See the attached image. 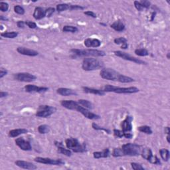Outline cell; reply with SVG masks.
<instances>
[{"instance_id": "obj_1", "label": "cell", "mask_w": 170, "mask_h": 170, "mask_svg": "<svg viewBox=\"0 0 170 170\" xmlns=\"http://www.w3.org/2000/svg\"><path fill=\"white\" fill-rule=\"evenodd\" d=\"M140 145L136 143H128L122 145L120 148H114L112 152V156L117 158L121 156H138L141 154Z\"/></svg>"}, {"instance_id": "obj_2", "label": "cell", "mask_w": 170, "mask_h": 170, "mask_svg": "<svg viewBox=\"0 0 170 170\" xmlns=\"http://www.w3.org/2000/svg\"><path fill=\"white\" fill-rule=\"evenodd\" d=\"M61 104L63 106L65 109L71 110H76L79 112H80L86 118L90 119V120H97L100 118V116L97 115L96 114L92 113L90 111L89 109H85V107H82L81 104H79L78 102L74 100H62L61 102Z\"/></svg>"}, {"instance_id": "obj_3", "label": "cell", "mask_w": 170, "mask_h": 170, "mask_svg": "<svg viewBox=\"0 0 170 170\" xmlns=\"http://www.w3.org/2000/svg\"><path fill=\"white\" fill-rule=\"evenodd\" d=\"M104 63L100 60L94 58H85L84 59L82 64V68L83 70L87 71L98 70L104 67Z\"/></svg>"}, {"instance_id": "obj_4", "label": "cell", "mask_w": 170, "mask_h": 170, "mask_svg": "<svg viewBox=\"0 0 170 170\" xmlns=\"http://www.w3.org/2000/svg\"><path fill=\"white\" fill-rule=\"evenodd\" d=\"M66 146L76 153H83L87 151V147L85 143H81L76 138H68L65 140Z\"/></svg>"}, {"instance_id": "obj_5", "label": "cell", "mask_w": 170, "mask_h": 170, "mask_svg": "<svg viewBox=\"0 0 170 170\" xmlns=\"http://www.w3.org/2000/svg\"><path fill=\"white\" fill-rule=\"evenodd\" d=\"M103 90L104 92H115L118 94H134L137 93L140 91L138 88L132 87H127V88H120L116 87L114 86L107 85L104 87Z\"/></svg>"}, {"instance_id": "obj_6", "label": "cell", "mask_w": 170, "mask_h": 170, "mask_svg": "<svg viewBox=\"0 0 170 170\" xmlns=\"http://www.w3.org/2000/svg\"><path fill=\"white\" fill-rule=\"evenodd\" d=\"M72 53L78 57H104L106 55L104 51L97 49H77L70 50Z\"/></svg>"}, {"instance_id": "obj_7", "label": "cell", "mask_w": 170, "mask_h": 170, "mask_svg": "<svg viewBox=\"0 0 170 170\" xmlns=\"http://www.w3.org/2000/svg\"><path fill=\"white\" fill-rule=\"evenodd\" d=\"M100 74V76L106 80L118 82L122 75L112 68H102Z\"/></svg>"}, {"instance_id": "obj_8", "label": "cell", "mask_w": 170, "mask_h": 170, "mask_svg": "<svg viewBox=\"0 0 170 170\" xmlns=\"http://www.w3.org/2000/svg\"><path fill=\"white\" fill-rule=\"evenodd\" d=\"M56 110V108L53 107L48 105H41L39 106L36 112V116L37 117H40V118H47L55 113Z\"/></svg>"}, {"instance_id": "obj_9", "label": "cell", "mask_w": 170, "mask_h": 170, "mask_svg": "<svg viewBox=\"0 0 170 170\" xmlns=\"http://www.w3.org/2000/svg\"><path fill=\"white\" fill-rule=\"evenodd\" d=\"M140 155L142 156V158L143 159L148 161V162L151 163H153V164L156 165L161 164L160 160H159V158L156 156L153 155L152 150L150 148H146V147H145V148L142 149Z\"/></svg>"}, {"instance_id": "obj_10", "label": "cell", "mask_w": 170, "mask_h": 170, "mask_svg": "<svg viewBox=\"0 0 170 170\" xmlns=\"http://www.w3.org/2000/svg\"><path fill=\"white\" fill-rule=\"evenodd\" d=\"M114 55H115L116 56L120 57V58L124 59V60L134 62V63L139 64V65H145V64H146V63H145V61L140 60V59H137V58H136V57H132L131 55H130L129 54L120 51H114Z\"/></svg>"}, {"instance_id": "obj_11", "label": "cell", "mask_w": 170, "mask_h": 170, "mask_svg": "<svg viewBox=\"0 0 170 170\" xmlns=\"http://www.w3.org/2000/svg\"><path fill=\"white\" fill-rule=\"evenodd\" d=\"M34 161L36 162L43 163V164H48V165H59L65 164V162L61 159L58 160H55V159H51L48 158H41V157H37L34 159Z\"/></svg>"}, {"instance_id": "obj_12", "label": "cell", "mask_w": 170, "mask_h": 170, "mask_svg": "<svg viewBox=\"0 0 170 170\" xmlns=\"http://www.w3.org/2000/svg\"><path fill=\"white\" fill-rule=\"evenodd\" d=\"M14 78L18 81L29 83V82L36 80L37 77L35 75L28 73V72H19V73L15 74L14 75Z\"/></svg>"}, {"instance_id": "obj_13", "label": "cell", "mask_w": 170, "mask_h": 170, "mask_svg": "<svg viewBox=\"0 0 170 170\" xmlns=\"http://www.w3.org/2000/svg\"><path fill=\"white\" fill-rule=\"evenodd\" d=\"M133 120V118L130 116H127L124 120L121 122L120 126L124 133H129L132 130V122Z\"/></svg>"}, {"instance_id": "obj_14", "label": "cell", "mask_w": 170, "mask_h": 170, "mask_svg": "<svg viewBox=\"0 0 170 170\" xmlns=\"http://www.w3.org/2000/svg\"><path fill=\"white\" fill-rule=\"evenodd\" d=\"M25 92L29 93H33V92H38V93H42V92H47L48 90L47 87H37L33 85H26L25 87Z\"/></svg>"}, {"instance_id": "obj_15", "label": "cell", "mask_w": 170, "mask_h": 170, "mask_svg": "<svg viewBox=\"0 0 170 170\" xmlns=\"http://www.w3.org/2000/svg\"><path fill=\"white\" fill-rule=\"evenodd\" d=\"M15 143H16L17 146L20 147L22 150H24V151H30L32 149L31 143L28 141L24 140L23 138H17L15 140Z\"/></svg>"}, {"instance_id": "obj_16", "label": "cell", "mask_w": 170, "mask_h": 170, "mask_svg": "<svg viewBox=\"0 0 170 170\" xmlns=\"http://www.w3.org/2000/svg\"><path fill=\"white\" fill-rule=\"evenodd\" d=\"M15 164L17 166L21 167V168L25 169H30V170H33L36 169L37 167L33 163L25 162V161H22V160H17L15 162Z\"/></svg>"}, {"instance_id": "obj_17", "label": "cell", "mask_w": 170, "mask_h": 170, "mask_svg": "<svg viewBox=\"0 0 170 170\" xmlns=\"http://www.w3.org/2000/svg\"><path fill=\"white\" fill-rule=\"evenodd\" d=\"M17 51L21 55H27V56L29 57H35L39 55V53L36 51L29 49V48L25 47H18L17 48Z\"/></svg>"}, {"instance_id": "obj_18", "label": "cell", "mask_w": 170, "mask_h": 170, "mask_svg": "<svg viewBox=\"0 0 170 170\" xmlns=\"http://www.w3.org/2000/svg\"><path fill=\"white\" fill-rule=\"evenodd\" d=\"M85 45L88 48L90 47H99L101 45V41L97 39H92V38H88L85 39Z\"/></svg>"}, {"instance_id": "obj_19", "label": "cell", "mask_w": 170, "mask_h": 170, "mask_svg": "<svg viewBox=\"0 0 170 170\" xmlns=\"http://www.w3.org/2000/svg\"><path fill=\"white\" fill-rule=\"evenodd\" d=\"M33 16L36 20H40L46 17V10L41 7L35 8Z\"/></svg>"}, {"instance_id": "obj_20", "label": "cell", "mask_w": 170, "mask_h": 170, "mask_svg": "<svg viewBox=\"0 0 170 170\" xmlns=\"http://www.w3.org/2000/svg\"><path fill=\"white\" fill-rule=\"evenodd\" d=\"M57 92L59 94L64 96H68L71 95H76V92L74 90L67 88H59L57 89Z\"/></svg>"}, {"instance_id": "obj_21", "label": "cell", "mask_w": 170, "mask_h": 170, "mask_svg": "<svg viewBox=\"0 0 170 170\" xmlns=\"http://www.w3.org/2000/svg\"><path fill=\"white\" fill-rule=\"evenodd\" d=\"M83 89L84 90V92H86V93L92 94H95V95H100V96H103L105 94V92L103 90L95 89H92V88L85 87H83Z\"/></svg>"}, {"instance_id": "obj_22", "label": "cell", "mask_w": 170, "mask_h": 170, "mask_svg": "<svg viewBox=\"0 0 170 170\" xmlns=\"http://www.w3.org/2000/svg\"><path fill=\"white\" fill-rule=\"evenodd\" d=\"M55 145L56 146H57V148H58V152L59 153L63 154L66 156H70L72 155V152L70 151V150L66 149L65 147H63V143L61 142H55Z\"/></svg>"}, {"instance_id": "obj_23", "label": "cell", "mask_w": 170, "mask_h": 170, "mask_svg": "<svg viewBox=\"0 0 170 170\" xmlns=\"http://www.w3.org/2000/svg\"><path fill=\"white\" fill-rule=\"evenodd\" d=\"M28 132V130L24 128H19V129H14L10 131L9 132V136L12 138H15V137L19 136L21 134H26Z\"/></svg>"}, {"instance_id": "obj_24", "label": "cell", "mask_w": 170, "mask_h": 170, "mask_svg": "<svg viewBox=\"0 0 170 170\" xmlns=\"http://www.w3.org/2000/svg\"><path fill=\"white\" fill-rule=\"evenodd\" d=\"M110 27L113 29L114 30H115L116 31L118 32L123 31L125 29V25H124V23L120 20L116 21L114 23L112 24Z\"/></svg>"}, {"instance_id": "obj_25", "label": "cell", "mask_w": 170, "mask_h": 170, "mask_svg": "<svg viewBox=\"0 0 170 170\" xmlns=\"http://www.w3.org/2000/svg\"><path fill=\"white\" fill-rule=\"evenodd\" d=\"M110 156V150L106 148L102 152H95L93 153V156L94 158L99 159L101 158H108Z\"/></svg>"}, {"instance_id": "obj_26", "label": "cell", "mask_w": 170, "mask_h": 170, "mask_svg": "<svg viewBox=\"0 0 170 170\" xmlns=\"http://www.w3.org/2000/svg\"><path fill=\"white\" fill-rule=\"evenodd\" d=\"M114 43L117 45H120L121 48L122 49H126L128 47V45L127 43V39L124 38V37H119V38H116L114 40Z\"/></svg>"}, {"instance_id": "obj_27", "label": "cell", "mask_w": 170, "mask_h": 170, "mask_svg": "<svg viewBox=\"0 0 170 170\" xmlns=\"http://www.w3.org/2000/svg\"><path fill=\"white\" fill-rule=\"evenodd\" d=\"M160 156L162 157V160L165 162H167L169 159V156H170V154H169V151L168 150L165 149V148H162L160 150Z\"/></svg>"}, {"instance_id": "obj_28", "label": "cell", "mask_w": 170, "mask_h": 170, "mask_svg": "<svg viewBox=\"0 0 170 170\" xmlns=\"http://www.w3.org/2000/svg\"><path fill=\"white\" fill-rule=\"evenodd\" d=\"M79 104H81L82 107H85V109H93V104L92 102H90V101L87 100H83V99H81L78 101Z\"/></svg>"}, {"instance_id": "obj_29", "label": "cell", "mask_w": 170, "mask_h": 170, "mask_svg": "<svg viewBox=\"0 0 170 170\" xmlns=\"http://www.w3.org/2000/svg\"><path fill=\"white\" fill-rule=\"evenodd\" d=\"M18 35V33L15 31H12V32H5V33H1V36L3 37H5L8 39H14Z\"/></svg>"}, {"instance_id": "obj_30", "label": "cell", "mask_w": 170, "mask_h": 170, "mask_svg": "<svg viewBox=\"0 0 170 170\" xmlns=\"http://www.w3.org/2000/svg\"><path fill=\"white\" fill-rule=\"evenodd\" d=\"M135 54L138 56L140 57H145V56H147L149 55V52L145 48H138V49H136L135 51Z\"/></svg>"}, {"instance_id": "obj_31", "label": "cell", "mask_w": 170, "mask_h": 170, "mask_svg": "<svg viewBox=\"0 0 170 170\" xmlns=\"http://www.w3.org/2000/svg\"><path fill=\"white\" fill-rule=\"evenodd\" d=\"M138 130L141 132H143V133L146 134H152V130L151 128L148 126H142L138 128Z\"/></svg>"}, {"instance_id": "obj_32", "label": "cell", "mask_w": 170, "mask_h": 170, "mask_svg": "<svg viewBox=\"0 0 170 170\" xmlns=\"http://www.w3.org/2000/svg\"><path fill=\"white\" fill-rule=\"evenodd\" d=\"M63 32H70V33H76L78 31V28L74 26L71 25H65L63 28Z\"/></svg>"}, {"instance_id": "obj_33", "label": "cell", "mask_w": 170, "mask_h": 170, "mask_svg": "<svg viewBox=\"0 0 170 170\" xmlns=\"http://www.w3.org/2000/svg\"><path fill=\"white\" fill-rule=\"evenodd\" d=\"M70 5H68L67 3H62L59 4L57 5V10L58 12H62L63 11L70 10Z\"/></svg>"}, {"instance_id": "obj_34", "label": "cell", "mask_w": 170, "mask_h": 170, "mask_svg": "<svg viewBox=\"0 0 170 170\" xmlns=\"http://www.w3.org/2000/svg\"><path fill=\"white\" fill-rule=\"evenodd\" d=\"M49 130H50L49 127H48L47 125H45V124L41 125L38 127V132L40 134H47L49 132Z\"/></svg>"}, {"instance_id": "obj_35", "label": "cell", "mask_w": 170, "mask_h": 170, "mask_svg": "<svg viewBox=\"0 0 170 170\" xmlns=\"http://www.w3.org/2000/svg\"><path fill=\"white\" fill-rule=\"evenodd\" d=\"M130 164H131L132 169H134V170H144L145 169L144 167H143L142 165L140 164V163L132 162L131 163H130Z\"/></svg>"}, {"instance_id": "obj_36", "label": "cell", "mask_w": 170, "mask_h": 170, "mask_svg": "<svg viewBox=\"0 0 170 170\" xmlns=\"http://www.w3.org/2000/svg\"><path fill=\"white\" fill-rule=\"evenodd\" d=\"M14 11L16 14L19 15H23L25 14V10L20 5H15L14 7Z\"/></svg>"}, {"instance_id": "obj_37", "label": "cell", "mask_w": 170, "mask_h": 170, "mask_svg": "<svg viewBox=\"0 0 170 170\" xmlns=\"http://www.w3.org/2000/svg\"><path fill=\"white\" fill-rule=\"evenodd\" d=\"M92 126L94 130H103V131L107 132V134H110V131L109 130H108L107 128H102V127H100L99 126H98V124H96V123L92 124Z\"/></svg>"}, {"instance_id": "obj_38", "label": "cell", "mask_w": 170, "mask_h": 170, "mask_svg": "<svg viewBox=\"0 0 170 170\" xmlns=\"http://www.w3.org/2000/svg\"><path fill=\"white\" fill-rule=\"evenodd\" d=\"M9 9V5L5 2H0V10L3 12H7Z\"/></svg>"}, {"instance_id": "obj_39", "label": "cell", "mask_w": 170, "mask_h": 170, "mask_svg": "<svg viewBox=\"0 0 170 170\" xmlns=\"http://www.w3.org/2000/svg\"><path fill=\"white\" fill-rule=\"evenodd\" d=\"M114 132V135L118 137V138H122V137H124V133L122 130H119L114 129L113 130Z\"/></svg>"}, {"instance_id": "obj_40", "label": "cell", "mask_w": 170, "mask_h": 170, "mask_svg": "<svg viewBox=\"0 0 170 170\" xmlns=\"http://www.w3.org/2000/svg\"><path fill=\"white\" fill-rule=\"evenodd\" d=\"M46 17H50L55 13V8H48L46 9Z\"/></svg>"}, {"instance_id": "obj_41", "label": "cell", "mask_w": 170, "mask_h": 170, "mask_svg": "<svg viewBox=\"0 0 170 170\" xmlns=\"http://www.w3.org/2000/svg\"><path fill=\"white\" fill-rule=\"evenodd\" d=\"M134 6H135V8L137 10L140 11V12H142L143 10V8L142 7V5H141V3H140V1H135L134 2Z\"/></svg>"}, {"instance_id": "obj_42", "label": "cell", "mask_w": 170, "mask_h": 170, "mask_svg": "<svg viewBox=\"0 0 170 170\" xmlns=\"http://www.w3.org/2000/svg\"><path fill=\"white\" fill-rule=\"evenodd\" d=\"M25 25H27L30 29H36L37 28V24L32 21H25Z\"/></svg>"}, {"instance_id": "obj_43", "label": "cell", "mask_w": 170, "mask_h": 170, "mask_svg": "<svg viewBox=\"0 0 170 170\" xmlns=\"http://www.w3.org/2000/svg\"><path fill=\"white\" fill-rule=\"evenodd\" d=\"M140 3H141V5H142V7H143V9L149 8L150 6V4H151V3H150V1H145V0H144V1H143V0H142V1H140Z\"/></svg>"}, {"instance_id": "obj_44", "label": "cell", "mask_w": 170, "mask_h": 170, "mask_svg": "<svg viewBox=\"0 0 170 170\" xmlns=\"http://www.w3.org/2000/svg\"><path fill=\"white\" fill-rule=\"evenodd\" d=\"M85 15H88V16H90L91 17H93V18H96V14L93 12H91V11H88V12H86L84 13Z\"/></svg>"}, {"instance_id": "obj_45", "label": "cell", "mask_w": 170, "mask_h": 170, "mask_svg": "<svg viewBox=\"0 0 170 170\" xmlns=\"http://www.w3.org/2000/svg\"><path fill=\"white\" fill-rule=\"evenodd\" d=\"M7 74H8V70L5 69V68H1V69H0V79H2Z\"/></svg>"}, {"instance_id": "obj_46", "label": "cell", "mask_w": 170, "mask_h": 170, "mask_svg": "<svg viewBox=\"0 0 170 170\" xmlns=\"http://www.w3.org/2000/svg\"><path fill=\"white\" fill-rule=\"evenodd\" d=\"M85 8L84 7H82V6L80 5H70V10H83V9Z\"/></svg>"}, {"instance_id": "obj_47", "label": "cell", "mask_w": 170, "mask_h": 170, "mask_svg": "<svg viewBox=\"0 0 170 170\" xmlns=\"http://www.w3.org/2000/svg\"><path fill=\"white\" fill-rule=\"evenodd\" d=\"M25 22H24L23 21H19L17 23V27L19 28H23L24 26H25Z\"/></svg>"}, {"instance_id": "obj_48", "label": "cell", "mask_w": 170, "mask_h": 170, "mask_svg": "<svg viewBox=\"0 0 170 170\" xmlns=\"http://www.w3.org/2000/svg\"><path fill=\"white\" fill-rule=\"evenodd\" d=\"M8 95V92H3V91H1V92H0V98H3V97H5V96H7Z\"/></svg>"}, {"instance_id": "obj_49", "label": "cell", "mask_w": 170, "mask_h": 170, "mask_svg": "<svg viewBox=\"0 0 170 170\" xmlns=\"http://www.w3.org/2000/svg\"><path fill=\"white\" fill-rule=\"evenodd\" d=\"M164 130H165V133H166L167 135H169V127H165Z\"/></svg>"}, {"instance_id": "obj_50", "label": "cell", "mask_w": 170, "mask_h": 170, "mask_svg": "<svg viewBox=\"0 0 170 170\" xmlns=\"http://www.w3.org/2000/svg\"><path fill=\"white\" fill-rule=\"evenodd\" d=\"M0 19H1V21H3V20H8V19L6 18V17H3V15H1V16H0Z\"/></svg>"}, {"instance_id": "obj_51", "label": "cell", "mask_w": 170, "mask_h": 170, "mask_svg": "<svg viewBox=\"0 0 170 170\" xmlns=\"http://www.w3.org/2000/svg\"><path fill=\"white\" fill-rule=\"evenodd\" d=\"M155 15H156V12L155 13H152V19L151 21H153L154 20V18L155 17Z\"/></svg>"}, {"instance_id": "obj_52", "label": "cell", "mask_w": 170, "mask_h": 170, "mask_svg": "<svg viewBox=\"0 0 170 170\" xmlns=\"http://www.w3.org/2000/svg\"><path fill=\"white\" fill-rule=\"evenodd\" d=\"M167 138V142L169 143V142H169V135H167V138Z\"/></svg>"}, {"instance_id": "obj_53", "label": "cell", "mask_w": 170, "mask_h": 170, "mask_svg": "<svg viewBox=\"0 0 170 170\" xmlns=\"http://www.w3.org/2000/svg\"><path fill=\"white\" fill-rule=\"evenodd\" d=\"M167 59H169V53H167Z\"/></svg>"}]
</instances>
